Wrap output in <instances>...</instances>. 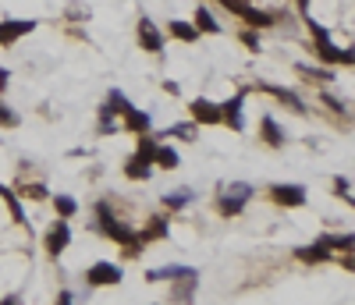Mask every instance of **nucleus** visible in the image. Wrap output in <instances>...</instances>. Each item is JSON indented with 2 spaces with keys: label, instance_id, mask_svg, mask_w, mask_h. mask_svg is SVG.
<instances>
[{
  "label": "nucleus",
  "instance_id": "obj_1",
  "mask_svg": "<svg viewBox=\"0 0 355 305\" xmlns=\"http://www.w3.org/2000/svg\"><path fill=\"white\" fill-rule=\"evenodd\" d=\"M96 217H100V234H107L111 241H117V245H124V252L128 256H139V241H135V231L128 228V223H121L114 213H111V202H96Z\"/></svg>",
  "mask_w": 355,
  "mask_h": 305
},
{
  "label": "nucleus",
  "instance_id": "obj_2",
  "mask_svg": "<svg viewBox=\"0 0 355 305\" xmlns=\"http://www.w3.org/2000/svg\"><path fill=\"white\" fill-rule=\"evenodd\" d=\"M306 25H309L312 39H317V53H320V60H327V64H345V68H352V64H355V53H352V50H338V47H334L330 32H327L323 25L312 22L309 14H306Z\"/></svg>",
  "mask_w": 355,
  "mask_h": 305
},
{
  "label": "nucleus",
  "instance_id": "obj_3",
  "mask_svg": "<svg viewBox=\"0 0 355 305\" xmlns=\"http://www.w3.org/2000/svg\"><path fill=\"white\" fill-rule=\"evenodd\" d=\"M253 199V185H245V181H235V185H227L217 199V210L224 217H238L245 210V202Z\"/></svg>",
  "mask_w": 355,
  "mask_h": 305
},
{
  "label": "nucleus",
  "instance_id": "obj_4",
  "mask_svg": "<svg viewBox=\"0 0 355 305\" xmlns=\"http://www.w3.org/2000/svg\"><path fill=\"white\" fill-rule=\"evenodd\" d=\"M121 277H124V270L117 267V263H93V267L86 270V280L93 284V288H117L121 284Z\"/></svg>",
  "mask_w": 355,
  "mask_h": 305
},
{
  "label": "nucleus",
  "instance_id": "obj_5",
  "mask_svg": "<svg viewBox=\"0 0 355 305\" xmlns=\"http://www.w3.org/2000/svg\"><path fill=\"white\" fill-rule=\"evenodd\" d=\"M68 245H71V223L57 217V220H54V228L47 231V252H50V256H60Z\"/></svg>",
  "mask_w": 355,
  "mask_h": 305
},
{
  "label": "nucleus",
  "instance_id": "obj_6",
  "mask_svg": "<svg viewBox=\"0 0 355 305\" xmlns=\"http://www.w3.org/2000/svg\"><path fill=\"white\" fill-rule=\"evenodd\" d=\"M220 125L235 128V132L245 128V93H238L235 99H227V103L220 107Z\"/></svg>",
  "mask_w": 355,
  "mask_h": 305
},
{
  "label": "nucleus",
  "instance_id": "obj_7",
  "mask_svg": "<svg viewBox=\"0 0 355 305\" xmlns=\"http://www.w3.org/2000/svg\"><path fill=\"white\" fill-rule=\"evenodd\" d=\"M270 199H274L277 206L299 210V206H306V188L302 185H274L270 188Z\"/></svg>",
  "mask_w": 355,
  "mask_h": 305
},
{
  "label": "nucleus",
  "instance_id": "obj_8",
  "mask_svg": "<svg viewBox=\"0 0 355 305\" xmlns=\"http://www.w3.org/2000/svg\"><path fill=\"white\" fill-rule=\"evenodd\" d=\"M139 47L146 53H163V32L150 22V18H139Z\"/></svg>",
  "mask_w": 355,
  "mask_h": 305
},
{
  "label": "nucleus",
  "instance_id": "obj_9",
  "mask_svg": "<svg viewBox=\"0 0 355 305\" xmlns=\"http://www.w3.org/2000/svg\"><path fill=\"white\" fill-rule=\"evenodd\" d=\"M171 284H174L171 302H174V305H192V298H196V288H199V270H196V273H185V277L171 280Z\"/></svg>",
  "mask_w": 355,
  "mask_h": 305
},
{
  "label": "nucleus",
  "instance_id": "obj_10",
  "mask_svg": "<svg viewBox=\"0 0 355 305\" xmlns=\"http://www.w3.org/2000/svg\"><path fill=\"white\" fill-rule=\"evenodd\" d=\"M167 234H171V223H167V217H153L142 231H135V241H139V249H142V245H150V241H163Z\"/></svg>",
  "mask_w": 355,
  "mask_h": 305
},
{
  "label": "nucleus",
  "instance_id": "obj_11",
  "mask_svg": "<svg viewBox=\"0 0 355 305\" xmlns=\"http://www.w3.org/2000/svg\"><path fill=\"white\" fill-rule=\"evenodd\" d=\"M36 22H22V18H11V22H0V47H11L18 43L25 32H32Z\"/></svg>",
  "mask_w": 355,
  "mask_h": 305
},
{
  "label": "nucleus",
  "instance_id": "obj_12",
  "mask_svg": "<svg viewBox=\"0 0 355 305\" xmlns=\"http://www.w3.org/2000/svg\"><path fill=\"white\" fill-rule=\"evenodd\" d=\"M192 121L196 125H220V107L210 99H192Z\"/></svg>",
  "mask_w": 355,
  "mask_h": 305
},
{
  "label": "nucleus",
  "instance_id": "obj_13",
  "mask_svg": "<svg viewBox=\"0 0 355 305\" xmlns=\"http://www.w3.org/2000/svg\"><path fill=\"white\" fill-rule=\"evenodd\" d=\"M150 174H153V160L150 156H139L135 153L128 164H124V178H128V181H146Z\"/></svg>",
  "mask_w": 355,
  "mask_h": 305
},
{
  "label": "nucleus",
  "instance_id": "obj_14",
  "mask_svg": "<svg viewBox=\"0 0 355 305\" xmlns=\"http://www.w3.org/2000/svg\"><path fill=\"white\" fill-rule=\"evenodd\" d=\"M185 273H196L192 267H181V263H174V267H160V270H150L146 273V280L150 284H171V280H178V277H185Z\"/></svg>",
  "mask_w": 355,
  "mask_h": 305
},
{
  "label": "nucleus",
  "instance_id": "obj_15",
  "mask_svg": "<svg viewBox=\"0 0 355 305\" xmlns=\"http://www.w3.org/2000/svg\"><path fill=\"white\" fill-rule=\"evenodd\" d=\"M263 89H266L270 96H277L281 103H288V107L295 110V114H306V110H309V107H306V99H302L299 93H291V89H284V86H263Z\"/></svg>",
  "mask_w": 355,
  "mask_h": 305
},
{
  "label": "nucleus",
  "instance_id": "obj_16",
  "mask_svg": "<svg viewBox=\"0 0 355 305\" xmlns=\"http://www.w3.org/2000/svg\"><path fill=\"white\" fill-rule=\"evenodd\" d=\"M260 132H263V142H266V146H274V149L284 146V132H281V125H277V121L270 117V114L260 121Z\"/></svg>",
  "mask_w": 355,
  "mask_h": 305
},
{
  "label": "nucleus",
  "instance_id": "obj_17",
  "mask_svg": "<svg viewBox=\"0 0 355 305\" xmlns=\"http://www.w3.org/2000/svg\"><path fill=\"white\" fill-rule=\"evenodd\" d=\"M295 256L302 263H327L330 259V245H327V238H320L317 245H306V249H295Z\"/></svg>",
  "mask_w": 355,
  "mask_h": 305
},
{
  "label": "nucleus",
  "instance_id": "obj_18",
  "mask_svg": "<svg viewBox=\"0 0 355 305\" xmlns=\"http://www.w3.org/2000/svg\"><path fill=\"white\" fill-rule=\"evenodd\" d=\"M121 117H124V128H128V132H135V135L150 132V114H146V110H139V107H128V110H124Z\"/></svg>",
  "mask_w": 355,
  "mask_h": 305
},
{
  "label": "nucleus",
  "instance_id": "obj_19",
  "mask_svg": "<svg viewBox=\"0 0 355 305\" xmlns=\"http://www.w3.org/2000/svg\"><path fill=\"white\" fill-rule=\"evenodd\" d=\"M192 25H196V32H210V36H220V32H224V25H220L217 18H214L210 11H206V8H196Z\"/></svg>",
  "mask_w": 355,
  "mask_h": 305
},
{
  "label": "nucleus",
  "instance_id": "obj_20",
  "mask_svg": "<svg viewBox=\"0 0 355 305\" xmlns=\"http://www.w3.org/2000/svg\"><path fill=\"white\" fill-rule=\"evenodd\" d=\"M153 164H157V167H163V171H174V167L181 164V160H178V149H174V146H160V142H157V149H153Z\"/></svg>",
  "mask_w": 355,
  "mask_h": 305
},
{
  "label": "nucleus",
  "instance_id": "obj_21",
  "mask_svg": "<svg viewBox=\"0 0 355 305\" xmlns=\"http://www.w3.org/2000/svg\"><path fill=\"white\" fill-rule=\"evenodd\" d=\"M167 36L178 39V43H196V39H199L192 22H171V25H167Z\"/></svg>",
  "mask_w": 355,
  "mask_h": 305
},
{
  "label": "nucleus",
  "instance_id": "obj_22",
  "mask_svg": "<svg viewBox=\"0 0 355 305\" xmlns=\"http://www.w3.org/2000/svg\"><path fill=\"white\" fill-rule=\"evenodd\" d=\"M192 199H196L192 188H178V192H167V195H163V206H167V210H185Z\"/></svg>",
  "mask_w": 355,
  "mask_h": 305
},
{
  "label": "nucleus",
  "instance_id": "obj_23",
  "mask_svg": "<svg viewBox=\"0 0 355 305\" xmlns=\"http://www.w3.org/2000/svg\"><path fill=\"white\" fill-rule=\"evenodd\" d=\"M117 117H114V110L107 107V103H103L100 107V125H96V135H117Z\"/></svg>",
  "mask_w": 355,
  "mask_h": 305
},
{
  "label": "nucleus",
  "instance_id": "obj_24",
  "mask_svg": "<svg viewBox=\"0 0 355 305\" xmlns=\"http://www.w3.org/2000/svg\"><path fill=\"white\" fill-rule=\"evenodd\" d=\"M0 199L8 202V210H11L14 223H25V210H22V202H18V195H14L11 188H4V185H0Z\"/></svg>",
  "mask_w": 355,
  "mask_h": 305
},
{
  "label": "nucleus",
  "instance_id": "obj_25",
  "mask_svg": "<svg viewBox=\"0 0 355 305\" xmlns=\"http://www.w3.org/2000/svg\"><path fill=\"white\" fill-rule=\"evenodd\" d=\"M54 210H57L60 220H71V217L78 213V202H75L71 195H57V199H54Z\"/></svg>",
  "mask_w": 355,
  "mask_h": 305
},
{
  "label": "nucleus",
  "instance_id": "obj_26",
  "mask_svg": "<svg viewBox=\"0 0 355 305\" xmlns=\"http://www.w3.org/2000/svg\"><path fill=\"white\" fill-rule=\"evenodd\" d=\"M160 135H171V138H181V142H192V138H196V125H192V121H185V125H171V128H163Z\"/></svg>",
  "mask_w": 355,
  "mask_h": 305
},
{
  "label": "nucleus",
  "instance_id": "obj_27",
  "mask_svg": "<svg viewBox=\"0 0 355 305\" xmlns=\"http://www.w3.org/2000/svg\"><path fill=\"white\" fill-rule=\"evenodd\" d=\"M299 71L309 78V82H334V71H330V68H309V64H299Z\"/></svg>",
  "mask_w": 355,
  "mask_h": 305
},
{
  "label": "nucleus",
  "instance_id": "obj_28",
  "mask_svg": "<svg viewBox=\"0 0 355 305\" xmlns=\"http://www.w3.org/2000/svg\"><path fill=\"white\" fill-rule=\"evenodd\" d=\"M327 238V245L330 249H341V252H352V245H355V238L345 231V234H323Z\"/></svg>",
  "mask_w": 355,
  "mask_h": 305
},
{
  "label": "nucleus",
  "instance_id": "obj_29",
  "mask_svg": "<svg viewBox=\"0 0 355 305\" xmlns=\"http://www.w3.org/2000/svg\"><path fill=\"white\" fill-rule=\"evenodd\" d=\"M107 107H111L114 114H124V110H128L132 103H128V96H124L121 89H111V96H107Z\"/></svg>",
  "mask_w": 355,
  "mask_h": 305
},
{
  "label": "nucleus",
  "instance_id": "obj_30",
  "mask_svg": "<svg viewBox=\"0 0 355 305\" xmlns=\"http://www.w3.org/2000/svg\"><path fill=\"white\" fill-rule=\"evenodd\" d=\"M18 125H22V117H18L4 99H0V128H18Z\"/></svg>",
  "mask_w": 355,
  "mask_h": 305
},
{
  "label": "nucleus",
  "instance_id": "obj_31",
  "mask_svg": "<svg viewBox=\"0 0 355 305\" xmlns=\"http://www.w3.org/2000/svg\"><path fill=\"white\" fill-rule=\"evenodd\" d=\"M25 199H36V202H43L47 195H50V188L47 185H39V181H32V185H25V192H22Z\"/></svg>",
  "mask_w": 355,
  "mask_h": 305
},
{
  "label": "nucleus",
  "instance_id": "obj_32",
  "mask_svg": "<svg viewBox=\"0 0 355 305\" xmlns=\"http://www.w3.org/2000/svg\"><path fill=\"white\" fill-rule=\"evenodd\" d=\"M217 4H220L224 11L238 14V18H245V11H249V4H245V0H217Z\"/></svg>",
  "mask_w": 355,
  "mask_h": 305
},
{
  "label": "nucleus",
  "instance_id": "obj_33",
  "mask_svg": "<svg viewBox=\"0 0 355 305\" xmlns=\"http://www.w3.org/2000/svg\"><path fill=\"white\" fill-rule=\"evenodd\" d=\"M334 195H341L345 202H352V181L348 178H334Z\"/></svg>",
  "mask_w": 355,
  "mask_h": 305
},
{
  "label": "nucleus",
  "instance_id": "obj_34",
  "mask_svg": "<svg viewBox=\"0 0 355 305\" xmlns=\"http://www.w3.org/2000/svg\"><path fill=\"white\" fill-rule=\"evenodd\" d=\"M68 18H71V22H89V8L71 4V8H68Z\"/></svg>",
  "mask_w": 355,
  "mask_h": 305
},
{
  "label": "nucleus",
  "instance_id": "obj_35",
  "mask_svg": "<svg viewBox=\"0 0 355 305\" xmlns=\"http://www.w3.org/2000/svg\"><path fill=\"white\" fill-rule=\"evenodd\" d=\"M323 103H327V107H330L334 114H345V117H348V110H345V103H341V99H334L330 93H323Z\"/></svg>",
  "mask_w": 355,
  "mask_h": 305
},
{
  "label": "nucleus",
  "instance_id": "obj_36",
  "mask_svg": "<svg viewBox=\"0 0 355 305\" xmlns=\"http://www.w3.org/2000/svg\"><path fill=\"white\" fill-rule=\"evenodd\" d=\"M242 43H245L249 50H253V53H256V50H260V36H256L253 29H249V32H242Z\"/></svg>",
  "mask_w": 355,
  "mask_h": 305
},
{
  "label": "nucleus",
  "instance_id": "obj_37",
  "mask_svg": "<svg viewBox=\"0 0 355 305\" xmlns=\"http://www.w3.org/2000/svg\"><path fill=\"white\" fill-rule=\"evenodd\" d=\"M8 78H11V71L0 68V96H4V89H8Z\"/></svg>",
  "mask_w": 355,
  "mask_h": 305
},
{
  "label": "nucleus",
  "instance_id": "obj_38",
  "mask_svg": "<svg viewBox=\"0 0 355 305\" xmlns=\"http://www.w3.org/2000/svg\"><path fill=\"white\" fill-rule=\"evenodd\" d=\"M75 302V295L71 291H60V298H57V305H71Z\"/></svg>",
  "mask_w": 355,
  "mask_h": 305
},
{
  "label": "nucleus",
  "instance_id": "obj_39",
  "mask_svg": "<svg viewBox=\"0 0 355 305\" xmlns=\"http://www.w3.org/2000/svg\"><path fill=\"white\" fill-rule=\"evenodd\" d=\"M163 93H171V96H178L181 89H178V82H163Z\"/></svg>",
  "mask_w": 355,
  "mask_h": 305
},
{
  "label": "nucleus",
  "instance_id": "obj_40",
  "mask_svg": "<svg viewBox=\"0 0 355 305\" xmlns=\"http://www.w3.org/2000/svg\"><path fill=\"white\" fill-rule=\"evenodd\" d=\"M0 305H22V298H18V295H8V298L0 302Z\"/></svg>",
  "mask_w": 355,
  "mask_h": 305
},
{
  "label": "nucleus",
  "instance_id": "obj_41",
  "mask_svg": "<svg viewBox=\"0 0 355 305\" xmlns=\"http://www.w3.org/2000/svg\"><path fill=\"white\" fill-rule=\"evenodd\" d=\"M299 8H302V14H309V0H299Z\"/></svg>",
  "mask_w": 355,
  "mask_h": 305
}]
</instances>
